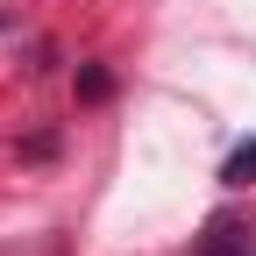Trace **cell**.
Instances as JSON below:
<instances>
[{
	"label": "cell",
	"mask_w": 256,
	"mask_h": 256,
	"mask_svg": "<svg viewBox=\"0 0 256 256\" xmlns=\"http://www.w3.org/2000/svg\"><path fill=\"white\" fill-rule=\"evenodd\" d=\"M220 185H256V142H242L228 164H220Z\"/></svg>",
	"instance_id": "obj_1"
}]
</instances>
